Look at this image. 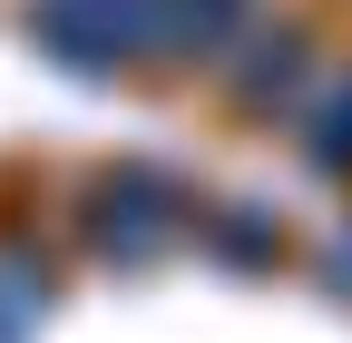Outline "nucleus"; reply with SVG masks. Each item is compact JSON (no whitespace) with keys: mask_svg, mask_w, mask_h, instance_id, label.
<instances>
[{"mask_svg":"<svg viewBox=\"0 0 352 343\" xmlns=\"http://www.w3.org/2000/svg\"><path fill=\"white\" fill-rule=\"evenodd\" d=\"M254 20V0H157V50L166 59H206L235 50V30Z\"/></svg>","mask_w":352,"mask_h":343,"instance_id":"obj_1","label":"nucleus"},{"mask_svg":"<svg viewBox=\"0 0 352 343\" xmlns=\"http://www.w3.org/2000/svg\"><path fill=\"white\" fill-rule=\"evenodd\" d=\"M294 79H303V30H264V50H245L235 98L245 108H274V98H294Z\"/></svg>","mask_w":352,"mask_h":343,"instance_id":"obj_2","label":"nucleus"},{"mask_svg":"<svg viewBox=\"0 0 352 343\" xmlns=\"http://www.w3.org/2000/svg\"><path fill=\"white\" fill-rule=\"evenodd\" d=\"M303 157L323 167V177H342L352 167V69L323 89V108H314V127H303Z\"/></svg>","mask_w":352,"mask_h":343,"instance_id":"obj_3","label":"nucleus"}]
</instances>
